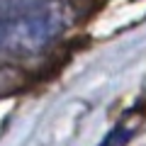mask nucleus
Here are the masks:
<instances>
[{
	"label": "nucleus",
	"instance_id": "obj_1",
	"mask_svg": "<svg viewBox=\"0 0 146 146\" xmlns=\"http://www.w3.org/2000/svg\"><path fill=\"white\" fill-rule=\"evenodd\" d=\"M71 25L63 0H0V54L36 56Z\"/></svg>",
	"mask_w": 146,
	"mask_h": 146
},
{
	"label": "nucleus",
	"instance_id": "obj_2",
	"mask_svg": "<svg viewBox=\"0 0 146 146\" xmlns=\"http://www.w3.org/2000/svg\"><path fill=\"white\" fill-rule=\"evenodd\" d=\"M131 136H134V127L117 124V127H112V129L107 131V136H105L98 146H127Z\"/></svg>",
	"mask_w": 146,
	"mask_h": 146
}]
</instances>
